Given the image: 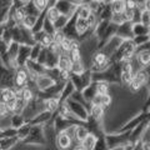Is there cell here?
Returning <instances> with one entry per match:
<instances>
[{"label": "cell", "instance_id": "cell-1", "mask_svg": "<svg viewBox=\"0 0 150 150\" xmlns=\"http://www.w3.org/2000/svg\"><path fill=\"white\" fill-rule=\"evenodd\" d=\"M58 145L60 149H68L71 145V138L69 137L68 133H62L58 137Z\"/></svg>", "mask_w": 150, "mask_h": 150}, {"label": "cell", "instance_id": "cell-2", "mask_svg": "<svg viewBox=\"0 0 150 150\" xmlns=\"http://www.w3.org/2000/svg\"><path fill=\"white\" fill-rule=\"evenodd\" d=\"M59 68L62 69V70H71L73 68V62H71V59L68 58V56H65V55H62L60 56V59H59Z\"/></svg>", "mask_w": 150, "mask_h": 150}, {"label": "cell", "instance_id": "cell-3", "mask_svg": "<svg viewBox=\"0 0 150 150\" xmlns=\"http://www.w3.org/2000/svg\"><path fill=\"white\" fill-rule=\"evenodd\" d=\"M26 80H28V74L24 71V70H19L16 76H15V84L16 86L19 88H24V85L26 84Z\"/></svg>", "mask_w": 150, "mask_h": 150}, {"label": "cell", "instance_id": "cell-4", "mask_svg": "<svg viewBox=\"0 0 150 150\" xmlns=\"http://www.w3.org/2000/svg\"><path fill=\"white\" fill-rule=\"evenodd\" d=\"M11 99H16L15 91H13L11 89H4V90L1 91V101L8 103L9 100H11Z\"/></svg>", "mask_w": 150, "mask_h": 150}, {"label": "cell", "instance_id": "cell-5", "mask_svg": "<svg viewBox=\"0 0 150 150\" xmlns=\"http://www.w3.org/2000/svg\"><path fill=\"white\" fill-rule=\"evenodd\" d=\"M83 146L85 150H93L94 146H95V138L93 137V135H89L83 140Z\"/></svg>", "mask_w": 150, "mask_h": 150}, {"label": "cell", "instance_id": "cell-6", "mask_svg": "<svg viewBox=\"0 0 150 150\" xmlns=\"http://www.w3.org/2000/svg\"><path fill=\"white\" fill-rule=\"evenodd\" d=\"M103 114H104V106H103V105H96V104H94L93 108H91V115H93L95 119H99V118H101Z\"/></svg>", "mask_w": 150, "mask_h": 150}, {"label": "cell", "instance_id": "cell-7", "mask_svg": "<svg viewBox=\"0 0 150 150\" xmlns=\"http://www.w3.org/2000/svg\"><path fill=\"white\" fill-rule=\"evenodd\" d=\"M53 84H54V81L51 80V79L44 78V76L40 78L39 81H38V85H39L40 89H48V88H50V86H53Z\"/></svg>", "mask_w": 150, "mask_h": 150}, {"label": "cell", "instance_id": "cell-8", "mask_svg": "<svg viewBox=\"0 0 150 150\" xmlns=\"http://www.w3.org/2000/svg\"><path fill=\"white\" fill-rule=\"evenodd\" d=\"M112 9L115 13H123L125 10V3L124 0H115L112 4Z\"/></svg>", "mask_w": 150, "mask_h": 150}, {"label": "cell", "instance_id": "cell-9", "mask_svg": "<svg viewBox=\"0 0 150 150\" xmlns=\"http://www.w3.org/2000/svg\"><path fill=\"white\" fill-rule=\"evenodd\" d=\"M21 99L23 101H30L33 99V91L30 90V89L28 88H23L21 89Z\"/></svg>", "mask_w": 150, "mask_h": 150}, {"label": "cell", "instance_id": "cell-10", "mask_svg": "<svg viewBox=\"0 0 150 150\" xmlns=\"http://www.w3.org/2000/svg\"><path fill=\"white\" fill-rule=\"evenodd\" d=\"M69 58L71 59L73 64L80 62V51H79V49H71L70 50V56Z\"/></svg>", "mask_w": 150, "mask_h": 150}, {"label": "cell", "instance_id": "cell-11", "mask_svg": "<svg viewBox=\"0 0 150 150\" xmlns=\"http://www.w3.org/2000/svg\"><path fill=\"white\" fill-rule=\"evenodd\" d=\"M88 137V131L84 129V128H78L76 129V139L79 140L80 143H83V140Z\"/></svg>", "mask_w": 150, "mask_h": 150}, {"label": "cell", "instance_id": "cell-12", "mask_svg": "<svg viewBox=\"0 0 150 150\" xmlns=\"http://www.w3.org/2000/svg\"><path fill=\"white\" fill-rule=\"evenodd\" d=\"M60 48H62L63 50L65 51H70L71 50V41L68 40V39H62V41H60Z\"/></svg>", "mask_w": 150, "mask_h": 150}, {"label": "cell", "instance_id": "cell-13", "mask_svg": "<svg viewBox=\"0 0 150 150\" xmlns=\"http://www.w3.org/2000/svg\"><path fill=\"white\" fill-rule=\"evenodd\" d=\"M110 103H111V98L108 95V93L106 94H101L100 95V105L108 106V105H110Z\"/></svg>", "mask_w": 150, "mask_h": 150}, {"label": "cell", "instance_id": "cell-14", "mask_svg": "<svg viewBox=\"0 0 150 150\" xmlns=\"http://www.w3.org/2000/svg\"><path fill=\"white\" fill-rule=\"evenodd\" d=\"M139 62L143 65H148L150 63V53H142L139 55Z\"/></svg>", "mask_w": 150, "mask_h": 150}, {"label": "cell", "instance_id": "cell-15", "mask_svg": "<svg viewBox=\"0 0 150 150\" xmlns=\"http://www.w3.org/2000/svg\"><path fill=\"white\" fill-rule=\"evenodd\" d=\"M148 74L145 73V71H140V73H138V75L135 76V79H138V80L140 81V84L142 85H144V84H146V81H148Z\"/></svg>", "mask_w": 150, "mask_h": 150}, {"label": "cell", "instance_id": "cell-16", "mask_svg": "<svg viewBox=\"0 0 150 150\" xmlns=\"http://www.w3.org/2000/svg\"><path fill=\"white\" fill-rule=\"evenodd\" d=\"M129 85H130V89L133 91H137V90H139V89L143 86L142 84H140V81L138 80V79H135V78H133V80L129 83Z\"/></svg>", "mask_w": 150, "mask_h": 150}, {"label": "cell", "instance_id": "cell-17", "mask_svg": "<svg viewBox=\"0 0 150 150\" xmlns=\"http://www.w3.org/2000/svg\"><path fill=\"white\" fill-rule=\"evenodd\" d=\"M45 105H46V109L48 110H54L58 108V100H55V99H50V100H46L45 101Z\"/></svg>", "mask_w": 150, "mask_h": 150}, {"label": "cell", "instance_id": "cell-18", "mask_svg": "<svg viewBox=\"0 0 150 150\" xmlns=\"http://www.w3.org/2000/svg\"><path fill=\"white\" fill-rule=\"evenodd\" d=\"M94 60H95V63L98 65H103V64H105V62H106V55L103 54V53L96 54L95 58H94Z\"/></svg>", "mask_w": 150, "mask_h": 150}, {"label": "cell", "instance_id": "cell-19", "mask_svg": "<svg viewBox=\"0 0 150 150\" xmlns=\"http://www.w3.org/2000/svg\"><path fill=\"white\" fill-rule=\"evenodd\" d=\"M96 93L98 94H106L108 93V85L104 83H100V84H98L96 85Z\"/></svg>", "mask_w": 150, "mask_h": 150}, {"label": "cell", "instance_id": "cell-20", "mask_svg": "<svg viewBox=\"0 0 150 150\" xmlns=\"http://www.w3.org/2000/svg\"><path fill=\"white\" fill-rule=\"evenodd\" d=\"M8 108H6V103H4V101H0V116H5L8 115Z\"/></svg>", "mask_w": 150, "mask_h": 150}, {"label": "cell", "instance_id": "cell-21", "mask_svg": "<svg viewBox=\"0 0 150 150\" xmlns=\"http://www.w3.org/2000/svg\"><path fill=\"white\" fill-rule=\"evenodd\" d=\"M58 16H59L58 11H56L55 9H51L50 13H49V19H50V20H51V21H55L56 19H58Z\"/></svg>", "mask_w": 150, "mask_h": 150}, {"label": "cell", "instance_id": "cell-22", "mask_svg": "<svg viewBox=\"0 0 150 150\" xmlns=\"http://www.w3.org/2000/svg\"><path fill=\"white\" fill-rule=\"evenodd\" d=\"M34 1H35V5L39 9H43L45 5V0H34Z\"/></svg>", "mask_w": 150, "mask_h": 150}, {"label": "cell", "instance_id": "cell-23", "mask_svg": "<svg viewBox=\"0 0 150 150\" xmlns=\"http://www.w3.org/2000/svg\"><path fill=\"white\" fill-rule=\"evenodd\" d=\"M16 15H18L16 18L19 19V20H21V19H23V18H24V15H23V11H21V10H19V11L16 13Z\"/></svg>", "mask_w": 150, "mask_h": 150}, {"label": "cell", "instance_id": "cell-24", "mask_svg": "<svg viewBox=\"0 0 150 150\" xmlns=\"http://www.w3.org/2000/svg\"><path fill=\"white\" fill-rule=\"evenodd\" d=\"M135 6V4H134V1H133V0H129V1H128V8H130V9H133Z\"/></svg>", "mask_w": 150, "mask_h": 150}, {"label": "cell", "instance_id": "cell-25", "mask_svg": "<svg viewBox=\"0 0 150 150\" xmlns=\"http://www.w3.org/2000/svg\"><path fill=\"white\" fill-rule=\"evenodd\" d=\"M71 49H79L78 43H75V41H71Z\"/></svg>", "mask_w": 150, "mask_h": 150}, {"label": "cell", "instance_id": "cell-26", "mask_svg": "<svg viewBox=\"0 0 150 150\" xmlns=\"http://www.w3.org/2000/svg\"><path fill=\"white\" fill-rule=\"evenodd\" d=\"M143 150H150V145H149V144H144Z\"/></svg>", "mask_w": 150, "mask_h": 150}, {"label": "cell", "instance_id": "cell-27", "mask_svg": "<svg viewBox=\"0 0 150 150\" xmlns=\"http://www.w3.org/2000/svg\"><path fill=\"white\" fill-rule=\"evenodd\" d=\"M74 150H85V149H84L83 145H80V146H76V148H75Z\"/></svg>", "mask_w": 150, "mask_h": 150}, {"label": "cell", "instance_id": "cell-28", "mask_svg": "<svg viewBox=\"0 0 150 150\" xmlns=\"http://www.w3.org/2000/svg\"><path fill=\"white\" fill-rule=\"evenodd\" d=\"M146 9L150 11V0H146Z\"/></svg>", "mask_w": 150, "mask_h": 150}, {"label": "cell", "instance_id": "cell-29", "mask_svg": "<svg viewBox=\"0 0 150 150\" xmlns=\"http://www.w3.org/2000/svg\"><path fill=\"white\" fill-rule=\"evenodd\" d=\"M24 1H26V0H24Z\"/></svg>", "mask_w": 150, "mask_h": 150}]
</instances>
